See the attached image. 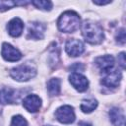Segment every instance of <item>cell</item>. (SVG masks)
Returning <instances> with one entry per match:
<instances>
[{"instance_id":"obj_1","label":"cell","mask_w":126,"mask_h":126,"mask_svg":"<svg viewBox=\"0 0 126 126\" xmlns=\"http://www.w3.org/2000/svg\"><path fill=\"white\" fill-rule=\"evenodd\" d=\"M57 25L59 30L63 32H74L80 28L81 20L77 13L66 11L60 16Z\"/></svg>"},{"instance_id":"obj_2","label":"cell","mask_w":126,"mask_h":126,"mask_svg":"<svg viewBox=\"0 0 126 126\" xmlns=\"http://www.w3.org/2000/svg\"><path fill=\"white\" fill-rule=\"evenodd\" d=\"M82 33L85 37L86 41L92 43V44H97L100 43L104 37L102 28L94 23L86 22L83 24L82 27Z\"/></svg>"},{"instance_id":"obj_3","label":"cell","mask_w":126,"mask_h":126,"mask_svg":"<svg viewBox=\"0 0 126 126\" xmlns=\"http://www.w3.org/2000/svg\"><path fill=\"white\" fill-rule=\"evenodd\" d=\"M11 77L13 79H15L16 81H20V82H24V81H28L32 78H33L36 74L35 68L32 67L30 64H23L20 65L14 69L11 70L10 72Z\"/></svg>"},{"instance_id":"obj_4","label":"cell","mask_w":126,"mask_h":126,"mask_svg":"<svg viewBox=\"0 0 126 126\" xmlns=\"http://www.w3.org/2000/svg\"><path fill=\"white\" fill-rule=\"evenodd\" d=\"M121 81V73L118 70L110 69L103 72V77L101 79V84L106 88H116Z\"/></svg>"},{"instance_id":"obj_5","label":"cell","mask_w":126,"mask_h":126,"mask_svg":"<svg viewBox=\"0 0 126 126\" xmlns=\"http://www.w3.org/2000/svg\"><path fill=\"white\" fill-rule=\"evenodd\" d=\"M55 116L59 122L64 124H70L75 120L74 109L70 105H63L57 108L55 112Z\"/></svg>"},{"instance_id":"obj_6","label":"cell","mask_w":126,"mask_h":126,"mask_svg":"<svg viewBox=\"0 0 126 126\" xmlns=\"http://www.w3.org/2000/svg\"><path fill=\"white\" fill-rule=\"evenodd\" d=\"M65 49H66V52L70 56L76 57V56L81 55L84 52L85 46L81 40L76 39V38H69L66 42Z\"/></svg>"},{"instance_id":"obj_7","label":"cell","mask_w":126,"mask_h":126,"mask_svg":"<svg viewBox=\"0 0 126 126\" xmlns=\"http://www.w3.org/2000/svg\"><path fill=\"white\" fill-rule=\"evenodd\" d=\"M2 56L5 60L10 61V62H14V61H18L22 58V53L15 48L14 46H12L11 44L4 42L2 44Z\"/></svg>"},{"instance_id":"obj_8","label":"cell","mask_w":126,"mask_h":126,"mask_svg":"<svg viewBox=\"0 0 126 126\" xmlns=\"http://www.w3.org/2000/svg\"><path fill=\"white\" fill-rule=\"evenodd\" d=\"M69 80L71 85L79 92H84L88 89L89 81L85 76H83L80 73H77V72L72 73L69 77Z\"/></svg>"},{"instance_id":"obj_9","label":"cell","mask_w":126,"mask_h":126,"mask_svg":"<svg viewBox=\"0 0 126 126\" xmlns=\"http://www.w3.org/2000/svg\"><path fill=\"white\" fill-rule=\"evenodd\" d=\"M23 105L28 111L36 112L41 105V99L36 94H29L28 96L25 97L23 101Z\"/></svg>"},{"instance_id":"obj_10","label":"cell","mask_w":126,"mask_h":126,"mask_svg":"<svg viewBox=\"0 0 126 126\" xmlns=\"http://www.w3.org/2000/svg\"><path fill=\"white\" fill-rule=\"evenodd\" d=\"M23 29H24V24H23L22 20L19 19V18H14V19H12V20L8 23V25H7L8 32L10 33V35H12V36H14V37L20 36V35L22 34Z\"/></svg>"},{"instance_id":"obj_11","label":"cell","mask_w":126,"mask_h":126,"mask_svg":"<svg viewBox=\"0 0 126 126\" xmlns=\"http://www.w3.org/2000/svg\"><path fill=\"white\" fill-rule=\"evenodd\" d=\"M94 62H95V65L100 69L102 73L112 69L114 66V58L111 55L99 56L94 60Z\"/></svg>"},{"instance_id":"obj_12","label":"cell","mask_w":126,"mask_h":126,"mask_svg":"<svg viewBox=\"0 0 126 126\" xmlns=\"http://www.w3.org/2000/svg\"><path fill=\"white\" fill-rule=\"evenodd\" d=\"M44 26L41 23H32L29 28V38L33 39H40L43 37L44 33Z\"/></svg>"},{"instance_id":"obj_13","label":"cell","mask_w":126,"mask_h":126,"mask_svg":"<svg viewBox=\"0 0 126 126\" xmlns=\"http://www.w3.org/2000/svg\"><path fill=\"white\" fill-rule=\"evenodd\" d=\"M16 100V91L10 88L0 90V102L3 104L13 103Z\"/></svg>"},{"instance_id":"obj_14","label":"cell","mask_w":126,"mask_h":126,"mask_svg":"<svg viewBox=\"0 0 126 126\" xmlns=\"http://www.w3.org/2000/svg\"><path fill=\"white\" fill-rule=\"evenodd\" d=\"M109 118L113 125L122 126L124 123V114L123 111L118 107H112L109 110Z\"/></svg>"},{"instance_id":"obj_15","label":"cell","mask_w":126,"mask_h":126,"mask_svg":"<svg viewBox=\"0 0 126 126\" xmlns=\"http://www.w3.org/2000/svg\"><path fill=\"white\" fill-rule=\"evenodd\" d=\"M47 91L50 95H57L60 93V80L52 78L47 82Z\"/></svg>"},{"instance_id":"obj_16","label":"cell","mask_w":126,"mask_h":126,"mask_svg":"<svg viewBox=\"0 0 126 126\" xmlns=\"http://www.w3.org/2000/svg\"><path fill=\"white\" fill-rule=\"evenodd\" d=\"M97 106V101L94 98H90V99H85L83 100V102L81 103V110L85 113H90L93 110H94Z\"/></svg>"},{"instance_id":"obj_17","label":"cell","mask_w":126,"mask_h":126,"mask_svg":"<svg viewBox=\"0 0 126 126\" xmlns=\"http://www.w3.org/2000/svg\"><path fill=\"white\" fill-rule=\"evenodd\" d=\"M32 3L36 8L41 9V10H44V11H49L52 8V2H50V1H42V0H39V1H32Z\"/></svg>"},{"instance_id":"obj_18","label":"cell","mask_w":126,"mask_h":126,"mask_svg":"<svg viewBox=\"0 0 126 126\" xmlns=\"http://www.w3.org/2000/svg\"><path fill=\"white\" fill-rule=\"evenodd\" d=\"M11 126H28V122L23 116L17 115L15 117H13L12 122H11Z\"/></svg>"},{"instance_id":"obj_19","label":"cell","mask_w":126,"mask_h":126,"mask_svg":"<svg viewBox=\"0 0 126 126\" xmlns=\"http://www.w3.org/2000/svg\"><path fill=\"white\" fill-rule=\"evenodd\" d=\"M16 5V2L14 1H4V0H0V11H5L8 10L12 7H14Z\"/></svg>"},{"instance_id":"obj_20","label":"cell","mask_w":126,"mask_h":126,"mask_svg":"<svg viewBox=\"0 0 126 126\" xmlns=\"http://www.w3.org/2000/svg\"><path fill=\"white\" fill-rule=\"evenodd\" d=\"M116 38H117L118 42H120L122 44L125 43V31H124V29L119 30V32H118V33L116 35Z\"/></svg>"},{"instance_id":"obj_21","label":"cell","mask_w":126,"mask_h":126,"mask_svg":"<svg viewBox=\"0 0 126 126\" xmlns=\"http://www.w3.org/2000/svg\"><path fill=\"white\" fill-rule=\"evenodd\" d=\"M118 62H119V64H120V66L124 69V68H125V55H124L123 52L118 55Z\"/></svg>"},{"instance_id":"obj_22","label":"cell","mask_w":126,"mask_h":126,"mask_svg":"<svg viewBox=\"0 0 126 126\" xmlns=\"http://www.w3.org/2000/svg\"><path fill=\"white\" fill-rule=\"evenodd\" d=\"M78 126H92V125H91V124H89V123H87V122L82 121V122H80V123L78 124Z\"/></svg>"}]
</instances>
